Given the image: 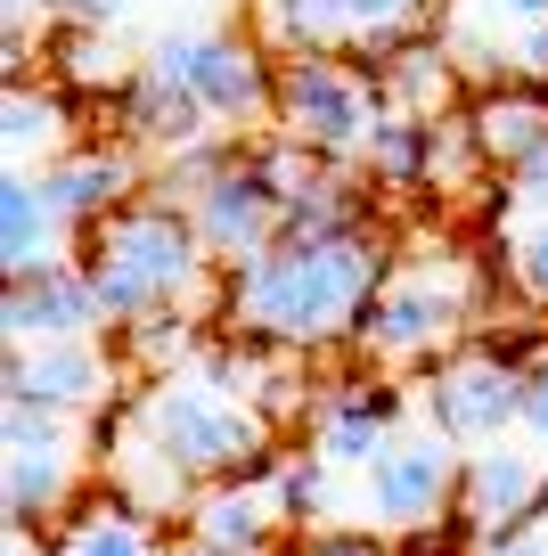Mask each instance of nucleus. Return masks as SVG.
Wrapping results in <instances>:
<instances>
[{"label": "nucleus", "instance_id": "obj_1", "mask_svg": "<svg viewBox=\"0 0 548 556\" xmlns=\"http://www.w3.org/2000/svg\"><path fill=\"white\" fill-rule=\"evenodd\" d=\"M385 270H394V245L377 238V222L336 238H271L222 278V319L278 352H336L360 336Z\"/></svg>", "mask_w": 548, "mask_h": 556}, {"label": "nucleus", "instance_id": "obj_2", "mask_svg": "<svg viewBox=\"0 0 548 556\" xmlns=\"http://www.w3.org/2000/svg\"><path fill=\"white\" fill-rule=\"evenodd\" d=\"M83 270H90V295H99V319L107 336L132 328L139 312L155 303H197V312H222V262L205 254L189 205L139 189L99 238H83Z\"/></svg>", "mask_w": 548, "mask_h": 556}, {"label": "nucleus", "instance_id": "obj_3", "mask_svg": "<svg viewBox=\"0 0 548 556\" xmlns=\"http://www.w3.org/2000/svg\"><path fill=\"white\" fill-rule=\"evenodd\" d=\"M123 417H132L139 434H148L172 467L189 475L197 491H205V483H229V475H262V467L278 458V451H271L278 417L254 409V401H238V393H222L205 368L139 377L132 401H123Z\"/></svg>", "mask_w": 548, "mask_h": 556}, {"label": "nucleus", "instance_id": "obj_4", "mask_svg": "<svg viewBox=\"0 0 548 556\" xmlns=\"http://www.w3.org/2000/svg\"><path fill=\"white\" fill-rule=\"evenodd\" d=\"M320 156H303L287 131H271V139H229V156L205 173V189L189 197V222H197V238H205V254L222 262V270H238V262H254L262 245L287 229V197H295V180L311 173Z\"/></svg>", "mask_w": 548, "mask_h": 556}, {"label": "nucleus", "instance_id": "obj_5", "mask_svg": "<svg viewBox=\"0 0 548 556\" xmlns=\"http://www.w3.org/2000/svg\"><path fill=\"white\" fill-rule=\"evenodd\" d=\"M466 319H475V270L450 254H426V262H394L360 319V361L369 368H434L450 344H466Z\"/></svg>", "mask_w": 548, "mask_h": 556}, {"label": "nucleus", "instance_id": "obj_6", "mask_svg": "<svg viewBox=\"0 0 548 556\" xmlns=\"http://www.w3.org/2000/svg\"><path fill=\"white\" fill-rule=\"evenodd\" d=\"M394 115L369 66H344V58H287L278 66V115L271 131H287L303 156L320 164H369V139Z\"/></svg>", "mask_w": 548, "mask_h": 556}, {"label": "nucleus", "instance_id": "obj_7", "mask_svg": "<svg viewBox=\"0 0 548 556\" xmlns=\"http://www.w3.org/2000/svg\"><path fill=\"white\" fill-rule=\"evenodd\" d=\"M90 442L83 417H58L41 401H0V500H9V523L17 532H41L58 523L90 483Z\"/></svg>", "mask_w": 548, "mask_h": 556}, {"label": "nucleus", "instance_id": "obj_8", "mask_svg": "<svg viewBox=\"0 0 548 556\" xmlns=\"http://www.w3.org/2000/svg\"><path fill=\"white\" fill-rule=\"evenodd\" d=\"M459 483H466V442H450L443 426H410L394 434V451L360 467V523H377L385 540H434L443 523H459Z\"/></svg>", "mask_w": 548, "mask_h": 556}, {"label": "nucleus", "instance_id": "obj_9", "mask_svg": "<svg viewBox=\"0 0 548 556\" xmlns=\"http://www.w3.org/2000/svg\"><path fill=\"white\" fill-rule=\"evenodd\" d=\"M155 66H172L213 115V131H254L278 115V58L262 34H229V25H172L155 41Z\"/></svg>", "mask_w": 548, "mask_h": 556}, {"label": "nucleus", "instance_id": "obj_10", "mask_svg": "<svg viewBox=\"0 0 548 556\" xmlns=\"http://www.w3.org/2000/svg\"><path fill=\"white\" fill-rule=\"evenodd\" d=\"M524 361L532 352H515V344H450L418 384L426 426H443L466 451H483L499 434H524Z\"/></svg>", "mask_w": 548, "mask_h": 556}, {"label": "nucleus", "instance_id": "obj_11", "mask_svg": "<svg viewBox=\"0 0 548 556\" xmlns=\"http://www.w3.org/2000/svg\"><path fill=\"white\" fill-rule=\"evenodd\" d=\"M9 401H41L58 417H115L132 401V368H123L115 336H41V344H9Z\"/></svg>", "mask_w": 548, "mask_h": 556}, {"label": "nucleus", "instance_id": "obj_12", "mask_svg": "<svg viewBox=\"0 0 548 556\" xmlns=\"http://www.w3.org/2000/svg\"><path fill=\"white\" fill-rule=\"evenodd\" d=\"M418 393L394 377V368H360V377H336L303 401V451H320L327 467L360 475L369 458L394 451V434H410Z\"/></svg>", "mask_w": 548, "mask_h": 556}, {"label": "nucleus", "instance_id": "obj_13", "mask_svg": "<svg viewBox=\"0 0 548 556\" xmlns=\"http://www.w3.org/2000/svg\"><path fill=\"white\" fill-rule=\"evenodd\" d=\"M548 516V451L540 442H483V451H466V483H459V532L475 540V548H491V540H515V532H540Z\"/></svg>", "mask_w": 548, "mask_h": 556}, {"label": "nucleus", "instance_id": "obj_14", "mask_svg": "<svg viewBox=\"0 0 548 556\" xmlns=\"http://www.w3.org/2000/svg\"><path fill=\"white\" fill-rule=\"evenodd\" d=\"M180 540L189 548H213V556H278L295 540L287 507L271 491V467L262 475H229V483H205L180 516Z\"/></svg>", "mask_w": 548, "mask_h": 556}, {"label": "nucleus", "instance_id": "obj_15", "mask_svg": "<svg viewBox=\"0 0 548 556\" xmlns=\"http://www.w3.org/2000/svg\"><path fill=\"white\" fill-rule=\"evenodd\" d=\"M41 180H50L58 213H66L74 245L99 238L107 222H115L123 205H132L139 189H148V173H139V148L132 139H74L58 164H41Z\"/></svg>", "mask_w": 548, "mask_h": 556}, {"label": "nucleus", "instance_id": "obj_16", "mask_svg": "<svg viewBox=\"0 0 548 556\" xmlns=\"http://www.w3.org/2000/svg\"><path fill=\"white\" fill-rule=\"evenodd\" d=\"M450 164H475V139H466V123H443V115H385L377 139H369V164L360 173L377 180L385 197H426L443 189Z\"/></svg>", "mask_w": 548, "mask_h": 556}, {"label": "nucleus", "instance_id": "obj_17", "mask_svg": "<svg viewBox=\"0 0 548 556\" xmlns=\"http://www.w3.org/2000/svg\"><path fill=\"white\" fill-rule=\"evenodd\" d=\"M0 336H9V344H41V336H107L83 254H58V262H41V270L9 278V303H0Z\"/></svg>", "mask_w": 548, "mask_h": 556}, {"label": "nucleus", "instance_id": "obj_18", "mask_svg": "<svg viewBox=\"0 0 548 556\" xmlns=\"http://www.w3.org/2000/svg\"><path fill=\"white\" fill-rule=\"evenodd\" d=\"M107 106H115V139H132L139 156H164V148H189V139L213 131V115L197 106V90L172 66H155V58H139L132 83H123Z\"/></svg>", "mask_w": 548, "mask_h": 556}, {"label": "nucleus", "instance_id": "obj_19", "mask_svg": "<svg viewBox=\"0 0 548 556\" xmlns=\"http://www.w3.org/2000/svg\"><path fill=\"white\" fill-rule=\"evenodd\" d=\"M50 548L58 556H180V540H164V523L148 507H132L123 491L99 483L50 523Z\"/></svg>", "mask_w": 548, "mask_h": 556}, {"label": "nucleus", "instance_id": "obj_20", "mask_svg": "<svg viewBox=\"0 0 548 556\" xmlns=\"http://www.w3.org/2000/svg\"><path fill=\"white\" fill-rule=\"evenodd\" d=\"M58 254H74V229H66V213H58L50 180H41L34 164H9V173H0V270L25 278V270H41V262H58Z\"/></svg>", "mask_w": 548, "mask_h": 556}, {"label": "nucleus", "instance_id": "obj_21", "mask_svg": "<svg viewBox=\"0 0 548 556\" xmlns=\"http://www.w3.org/2000/svg\"><path fill=\"white\" fill-rule=\"evenodd\" d=\"M99 483L107 491H123L132 507H148V516H189V500H197V483L180 467H172L164 451H155L148 434H139L132 417H107V442H99Z\"/></svg>", "mask_w": 548, "mask_h": 556}, {"label": "nucleus", "instance_id": "obj_22", "mask_svg": "<svg viewBox=\"0 0 548 556\" xmlns=\"http://www.w3.org/2000/svg\"><path fill=\"white\" fill-rule=\"evenodd\" d=\"M466 139H475V164H491V173H515V164L532 156L548 139V83H491L475 106H466Z\"/></svg>", "mask_w": 548, "mask_h": 556}, {"label": "nucleus", "instance_id": "obj_23", "mask_svg": "<svg viewBox=\"0 0 548 556\" xmlns=\"http://www.w3.org/2000/svg\"><path fill=\"white\" fill-rule=\"evenodd\" d=\"M369 74H377L385 106H401V115H450V99H459V58H450V41H434V34L385 41Z\"/></svg>", "mask_w": 548, "mask_h": 556}, {"label": "nucleus", "instance_id": "obj_24", "mask_svg": "<svg viewBox=\"0 0 548 556\" xmlns=\"http://www.w3.org/2000/svg\"><path fill=\"white\" fill-rule=\"evenodd\" d=\"M205 319L213 312H197V303H155V312H139L132 328H115V352H123V368H132V384L139 377H172V368H197V352L213 344Z\"/></svg>", "mask_w": 548, "mask_h": 556}, {"label": "nucleus", "instance_id": "obj_25", "mask_svg": "<svg viewBox=\"0 0 548 556\" xmlns=\"http://www.w3.org/2000/svg\"><path fill=\"white\" fill-rule=\"evenodd\" d=\"M74 148V131H66V99H58V90H34L17 74V83H9V99H0V156L9 164H58Z\"/></svg>", "mask_w": 548, "mask_h": 556}, {"label": "nucleus", "instance_id": "obj_26", "mask_svg": "<svg viewBox=\"0 0 548 556\" xmlns=\"http://www.w3.org/2000/svg\"><path fill=\"white\" fill-rule=\"evenodd\" d=\"M336 483H344V467H327L320 451H278V458H271V491H278V507H287L295 532L336 523V500H344Z\"/></svg>", "mask_w": 548, "mask_h": 556}, {"label": "nucleus", "instance_id": "obj_27", "mask_svg": "<svg viewBox=\"0 0 548 556\" xmlns=\"http://www.w3.org/2000/svg\"><path fill=\"white\" fill-rule=\"evenodd\" d=\"M50 58H58V83H66V90H99V99H115V90L132 83V66H123V50L107 41V25H58Z\"/></svg>", "mask_w": 548, "mask_h": 556}, {"label": "nucleus", "instance_id": "obj_28", "mask_svg": "<svg viewBox=\"0 0 548 556\" xmlns=\"http://www.w3.org/2000/svg\"><path fill=\"white\" fill-rule=\"evenodd\" d=\"M508 287L532 312H548V213H532V222L508 229Z\"/></svg>", "mask_w": 548, "mask_h": 556}, {"label": "nucleus", "instance_id": "obj_29", "mask_svg": "<svg viewBox=\"0 0 548 556\" xmlns=\"http://www.w3.org/2000/svg\"><path fill=\"white\" fill-rule=\"evenodd\" d=\"M418 9H426V0H336L344 41H360V50H385V41H401V34L418 25Z\"/></svg>", "mask_w": 548, "mask_h": 556}, {"label": "nucleus", "instance_id": "obj_30", "mask_svg": "<svg viewBox=\"0 0 548 556\" xmlns=\"http://www.w3.org/2000/svg\"><path fill=\"white\" fill-rule=\"evenodd\" d=\"M278 556H401V540H385L377 523H311Z\"/></svg>", "mask_w": 548, "mask_h": 556}, {"label": "nucleus", "instance_id": "obj_31", "mask_svg": "<svg viewBox=\"0 0 548 556\" xmlns=\"http://www.w3.org/2000/svg\"><path fill=\"white\" fill-rule=\"evenodd\" d=\"M499 180H508V213H515V222H532V213H548V139H540V148H532L524 164H515V173H499Z\"/></svg>", "mask_w": 548, "mask_h": 556}, {"label": "nucleus", "instance_id": "obj_32", "mask_svg": "<svg viewBox=\"0 0 548 556\" xmlns=\"http://www.w3.org/2000/svg\"><path fill=\"white\" fill-rule=\"evenodd\" d=\"M524 442L548 451V344H532V361H524Z\"/></svg>", "mask_w": 548, "mask_h": 556}, {"label": "nucleus", "instance_id": "obj_33", "mask_svg": "<svg viewBox=\"0 0 548 556\" xmlns=\"http://www.w3.org/2000/svg\"><path fill=\"white\" fill-rule=\"evenodd\" d=\"M41 9H50L58 25H115L132 0H41Z\"/></svg>", "mask_w": 548, "mask_h": 556}, {"label": "nucleus", "instance_id": "obj_34", "mask_svg": "<svg viewBox=\"0 0 548 556\" xmlns=\"http://www.w3.org/2000/svg\"><path fill=\"white\" fill-rule=\"evenodd\" d=\"M515 74H524V83H548V17L515 34Z\"/></svg>", "mask_w": 548, "mask_h": 556}, {"label": "nucleus", "instance_id": "obj_35", "mask_svg": "<svg viewBox=\"0 0 548 556\" xmlns=\"http://www.w3.org/2000/svg\"><path fill=\"white\" fill-rule=\"evenodd\" d=\"M475 556H548V532H515V540H491V548Z\"/></svg>", "mask_w": 548, "mask_h": 556}, {"label": "nucleus", "instance_id": "obj_36", "mask_svg": "<svg viewBox=\"0 0 548 556\" xmlns=\"http://www.w3.org/2000/svg\"><path fill=\"white\" fill-rule=\"evenodd\" d=\"M491 17H515V25H540L548 17V0H483Z\"/></svg>", "mask_w": 548, "mask_h": 556}, {"label": "nucleus", "instance_id": "obj_37", "mask_svg": "<svg viewBox=\"0 0 548 556\" xmlns=\"http://www.w3.org/2000/svg\"><path fill=\"white\" fill-rule=\"evenodd\" d=\"M0 556H58V548L41 532H17V523H9V548H0Z\"/></svg>", "mask_w": 548, "mask_h": 556}, {"label": "nucleus", "instance_id": "obj_38", "mask_svg": "<svg viewBox=\"0 0 548 556\" xmlns=\"http://www.w3.org/2000/svg\"><path fill=\"white\" fill-rule=\"evenodd\" d=\"M180 556H213V548H189V540H180Z\"/></svg>", "mask_w": 548, "mask_h": 556}]
</instances>
